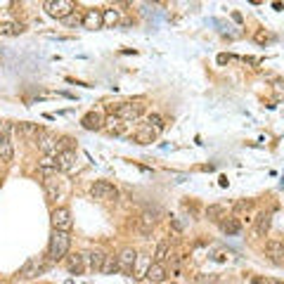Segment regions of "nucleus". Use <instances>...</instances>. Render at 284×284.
I'll list each match as a JSON object with an SVG mask.
<instances>
[{
    "label": "nucleus",
    "mask_w": 284,
    "mask_h": 284,
    "mask_svg": "<svg viewBox=\"0 0 284 284\" xmlns=\"http://www.w3.org/2000/svg\"><path fill=\"white\" fill-rule=\"evenodd\" d=\"M71 249V235L69 232H62V230H52L50 235V244H48V261L50 263H57L67 258Z\"/></svg>",
    "instance_id": "obj_1"
},
{
    "label": "nucleus",
    "mask_w": 284,
    "mask_h": 284,
    "mask_svg": "<svg viewBox=\"0 0 284 284\" xmlns=\"http://www.w3.org/2000/svg\"><path fill=\"white\" fill-rule=\"evenodd\" d=\"M43 10L52 19H67L71 12H76V3H71V0H48V3H43Z\"/></svg>",
    "instance_id": "obj_2"
},
{
    "label": "nucleus",
    "mask_w": 284,
    "mask_h": 284,
    "mask_svg": "<svg viewBox=\"0 0 284 284\" xmlns=\"http://www.w3.org/2000/svg\"><path fill=\"white\" fill-rule=\"evenodd\" d=\"M111 109H114V116H118L121 121H135V118L142 114L145 104L142 102H123V104H118V107H111Z\"/></svg>",
    "instance_id": "obj_3"
},
{
    "label": "nucleus",
    "mask_w": 284,
    "mask_h": 284,
    "mask_svg": "<svg viewBox=\"0 0 284 284\" xmlns=\"http://www.w3.org/2000/svg\"><path fill=\"white\" fill-rule=\"evenodd\" d=\"M90 194L100 201H116L118 199V190L107 180H97L95 185H90Z\"/></svg>",
    "instance_id": "obj_4"
},
{
    "label": "nucleus",
    "mask_w": 284,
    "mask_h": 284,
    "mask_svg": "<svg viewBox=\"0 0 284 284\" xmlns=\"http://www.w3.org/2000/svg\"><path fill=\"white\" fill-rule=\"evenodd\" d=\"M50 220H52V230H62V232H69V230H71V211H69L67 206L52 208V213H50Z\"/></svg>",
    "instance_id": "obj_5"
},
{
    "label": "nucleus",
    "mask_w": 284,
    "mask_h": 284,
    "mask_svg": "<svg viewBox=\"0 0 284 284\" xmlns=\"http://www.w3.org/2000/svg\"><path fill=\"white\" fill-rule=\"evenodd\" d=\"M45 265H48V263H45V258H43V256H31V258L26 261V263H24V265L19 268V277H21V279H31V277H36L38 272L45 270Z\"/></svg>",
    "instance_id": "obj_6"
},
{
    "label": "nucleus",
    "mask_w": 284,
    "mask_h": 284,
    "mask_svg": "<svg viewBox=\"0 0 284 284\" xmlns=\"http://www.w3.org/2000/svg\"><path fill=\"white\" fill-rule=\"evenodd\" d=\"M116 261H118V270L123 272H133L135 270V263H138V251L133 246H125L116 254Z\"/></svg>",
    "instance_id": "obj_7"
},
{
    "label": "nucleus",
    "mask_w": 284,
    "mask_h": 284,
    "mask_svg": "<svg viewBox=\"0 0 284 284\" xmlns=\"http://www.w3.org/2000/svg\"><path fill=\"white\" fill-rule=\"evenodd\" d=\"M38 149H41L45 156H52V154H57V138L52 135V133H45V131H43L41 135H38Z\"/></svg>",
    "instance_id": "obj_8"
},
{
    "label": "nucleus",
    "mask_w": 284,
    "mask_h": 284,
    "mask_svg": "<svg viewBox=\"0 0 284 284\" xmlns=\"http://www.w3.org/2000/svg\"><path fill=\"white\" fill-rule=\"evenodd\" d=\"M81 125L85 131H102L104 128V116L100 111H88L83 118H81Z\"/></svg>",
    "instance_id": "obj_9"
},
{
    "label": "nucleus",
    "mask_w": 284,
    "mask_h": 284,
    "mask_svg": "<svg viewBox=\"0 0 284 284\" xmlns=\"http://www.w3.org/2000/svg\"><path fill=\"white\" fill-rule=\"evenodd\" d=\"M67 270L71 275H81L85 270V254H71V256H67Z\"/></svg>",
    "instance_id": "obj_10"
},
{
    "label": "nucleus",
    "mask_w": 284,
    "mask_h": 284,
    "mask_svg": "<svg viewBox=\"0 0 284 284\" xmlns=\"http://www.w3.org/2000/svg\"><path fill=\"white\" fill-rule=\"evenodd\" d=\"M74 161H76V152L74 149H64V152H57V171H69L74 166Z\"/></svg>",
    "instance_id": "obj_11"
},
{
    "label": "nucleus",
    "mask_w": 284,
    "mask_h": 284,
    "mask_svg": "<svg viewBox=\"0 0 284 284\" xmlns=\"http://www.w3.org/2000/svg\"><path fill=\"white\" fill-rule=\"evenodd\" d=\"M145 277L149 279V282H154V284H161L164 279H166V265L164 263H152L149 268H147Z\"/></svg>",
    "instance_id": "obj_12"
},
{
    "label": "nucleus",
    "mask_w": 284,
    "mask_h": 284,
    "mask_svg": "<svg viewBox=\"0 0 284 284\" xmlns=\"http://www.w3.org/2000/svg\"><path fill=\"white\" fill-rule=\"evenodd\" d=\"M154 225H156V220H154V213L152 211H145V213L140 215V220H138V230H140V235H152V230Z\"/></svg>",
    "instance_id": "obj_13"
},
{
    "label": "nucleus",
    "mask_w": 284,
    "mask_h": 284,
    "mask_svg": "<svg viewBox=\"0 0 284 284\" xmlns=\"http://www.w3.org/2000/svg\"><path fill=\"white\" fill-rule=\"evenodd\" d=\"M133 140H135L138 145H149V142L156 140V133H154L149 125H142V128H138V131L133 133Z\"/></svg>",
    "instance_id": "obj_14"
},
{
    "label": "nucleus",
    "mask_w": 284,
    "mask_h": 284,
    "mask_svg": "<svg viewBox=\"0 0 284 284\" xmlns=\"http://www.w3.org/2000/svg\"><path fill=\"white\" fill-rule=\"evenodd\" d=\"M83 28H100V26H104L102 24V12L100 10H88V12L83 14Z\"/></svg>",
    "instance_id": "obj_15"
},
{
    "label": "nucleus",
    "mask_w": 284,
    "mask_h": 284,
    "mask_svg": "<svg viewBox=\"0 0 284 284\" xmlns=\"http://www.w3.org/2000/svg\"><path fill=\"white\" fill-rule=\"evenodd\" d=\"M218 225H220V232L223 235H239V232H242V225H239V220H237V218H223L220 223H218Z\"/></svg>",
    "instance_id": "obj_16"
},
{
    "label": "nucleus",
    "mask_w": 284,
    "mask_h": 284,
    "mask_svg": "<svg viewBox=\"0 0 284 284\" xmlns=\"http://www.w3.org/2000/svg\"><path fill=\"white\" fill-rule=\"evenodd\" d=\"M206 218L220 223L223 218H228V208L223 206V204H211V206H206Z\"/></svg>",
    "instance_id": "obj_17"
},
{
    "label": "nucleus",
    "mask_w": 284,
    "mask_h": 284,
    "mask_svg": "<svg viewBox=\"0 0 284 284\" xmlns=\"http://www.w3.org/2000/svg\"><path fill=\"white\" fill-rule=\"evenodd\" d=\"M43 190L48 194V199H57V194H59V180H57V175L43 178Z\"/></svg>",
    "instance_id": "obj_18"
},
{
    "label": "nucleus",
    "mask_w": 284,
    "mask_h": 284,
    "mask_svg": "<svg viewBox=\"0 0 284 284\" xmlns=\"http://www.w3.org/2000/svg\"><path fill=\"white\" fill-rule=\"evenodd\" d=\"M270 223H272V215L270 213H258L256 215V235L258 237H263V235H268V230H270Z\"/></svg>",
    "instance_id": "obj_19"
},
{
    "label": "nucleus",
    "mask_w": 284,
    "mask_h": 284,
    "mask_svg": "<svg viewBox=\"0 0 284 284\" xmlns=\"http://www.w3.org/2000/svg\"><path fill=\"white\" fill-rule=\"evenodd\" d=\"M14 156V149H12V142L7 138L5 133H0V159L3 161H12Z\"/></svg>",
    "instance_id": "obj_20"
},
{
    "label": "nucleus",
    "mask_w": 284,
    "mask_h": 284,
    "mask_svg": "<svg viewBox=\"0 0 284 284\" xmlns=\"http://www.w3.org/2000/svg\"><path fill=\"white\" fill-rule=\"evenodd\" d=\"M104 254L102 249H92L90 254H88V258H90V270H95V272H100L102 270V263H104Z\"/></svg>",
    "instance_id": "obj_21"
},
{
    "label": "nucleus",
    "mask_w": 284,
    "mask_h": 284,
    "mask_svg": "<svg viewBox=\"0 0 284 284\" xmlns=\"http://www.w3.org/2000/svg\"><path fill=\"white\" fill-rule=\"evenodd\" d=\"M114 270H118V261H116V254H107L104 256V263H102V275H111Z\"/></svg>",
    "instance_id": "obj_22"
},
{
    "label": "nucleus",
    "mask_w": 284,
    "mask_h": 284,
    "mask_svg": "<svg viewBox=\"0 0 284 284\" xmlns=\"http://www.w3.org/2000/svg\"><path fill=\"white\" fill-rule=\"evenodd\" d=\"M104 128H107V131L109 133H114V135H121V133H123V121H121V118L118 116H109V118H104Z\"/></svg>",
    "instance_id": "obj_23"
},
{
    "label": "nucleus",
    "mask_w": 284,
    "mask_h": 284,
    "mask_svg": "<svg viewBox=\"0 0 284 284\" xmlns=\"http://www.w3.org/2000/svg\"><path fill=\"white\" fill-rule=\"evenodd\" d=\"M168 251H171V244L168 242H159L156 249H154V263H164L168 258Z\"/></svg>",
    "instance_id": "obj_24"
},
{
    "label": "nucleus",
    "mask_w": 284,
    "mask_h": 284,
    "mask_svg": "<svg viewBox=\"0 0 284 284\" xmlns=\"http://www.w3.org/2000/svg\"><path fill=\"white\" fill-rule=\"evenodd\" d=\"M19 133L24 135V138H36L38 140V135H41L43 131L36 123H19Z\"/></svg>",
    "instance_id": "obj_25"
},
{
    "label": "nucleus",
    "mask_w": 284,
    "mask_h": 284,
    "mask_svg": "<svg viewBox=\"0 0 284 284\" xmlns=\"http://www.w3.org/2000/svg\"><path fill=\"white\" fill-rule=\"evenodd\" d=\"M265 249L270 256H284V242L282 239H270V242L265 244Z\"/></svg>",
    "instance_id": "obj_26"
},
{
    "label": "nucleus",
    "mask_w": 284,
    "mask_h": 284,
    "mask_svg": "<svg viewBox=\"0 0 284 284\" xmlns=\"http://www.w3.org/2000/svg\"><path fill=\"white\" fill-rule=\"evenodd\" d=\"M24 31L21 24H0V34L3 36H19Z\"/></svg>",
    "instance_id": "obj_27"
},
{
    "label": "nucleus",
    "mask_w": 284,
    "mask_h": 284,
    "mask_svg": "<svg viewBox=\"0 0 284 284\" xmlns=\"http://www.w3.org/2000/svg\"><path fill=\"white\" fill-rule=\"evenodd\" d=\"M147 123H149V128H152L154 133L164 131V118H161L159 114H149V116H147Z\"/></svg>",
    "instance_id": "obj_28"
},
{
    "label": "nucleus",
    "mask_w": 284,
    "mask_h": 284,
    "mask_svg": "<svg viewBox=\"0 0 284 284\" xmlns=\"http://www.w3.org/2000/svg\"><path fill=\"white\" fill-rule=\"evenodd\" d=\"M116 21H118V12H116V10H104V12H102V24L111 26V24H116Z\"/></svg>",
    "instance_id": "obj_29"
},
{
    "label": "nucleus",
    "mask_w": 284,
    "mask_h": 284,
    "mask_svg": "<svg viewBox=\"0 0 284 284\" xmlns=\"http://www.w3.org/2000/svg\"><path fill=\"white\" fill-rule=\"evenodd\" d=\"M251 206H254V204H251L249 199H239V201L235 204L237 211H251Z\"/></svg>",
    "instance_id": "obj_30"
},
{
    "label": "nucleus",
    "mask_w": 284,
    "mask_h": 284,
    "mask_svg": "<svg viewBox=\"0 0 284 284\" xmlns=\"http://www.w3.org/2000/svg\"><path fill=\"white\" fill-rule=\"evenodd\" d=\"M64 24H69V26H74V24H81V21H83V17H78V14H74L71 12L69 17H67V19H62Z\"/></svg>",
    "instance_id": "obj_31"
},
{
    "label": "nucleus",
    "mask_w": 284,
    "mask_h": 284,
    "mask_svg": "<svg viewBox=\"0 0 284 284\" xmlns=\"http://www.w3.org/2000/svg\"><path fill=\"white\" fill-rule=\"evenodd\" d=\"M251 284H270V279H265V277H254V279H251Z\"/></svg>",
    "instance_id": "obj_32"
},
{
    "label": "nucleus",
    "mask_w": 284,
    "mask_h": 284,
    "mask_svg": "<svg viewBox=\"0 0 284 284\" xmlns=\"http://www.w3.org/2000/svg\"><path fill=\"white\" fill-rule=\"evenodd\" d=\"M0 284H10V282H7V279H0Z\"/></svg>",
    "instance_id": "obj_33"
},
{
    "label": "nucleus",
    "mask_w": 284,
    "mask_h": 284,
    "mask_svg": "<svg viewBox=\"0 0 284 284\" xmlns=\"http://www.w3.org/2000/svg\"><path fill=\"white\" fill-rule=\"evenodd\" d=\"M171 284H175V282H171Z\"/></svg>",
    "instance_id": "obj_34"
}]
</instances>
